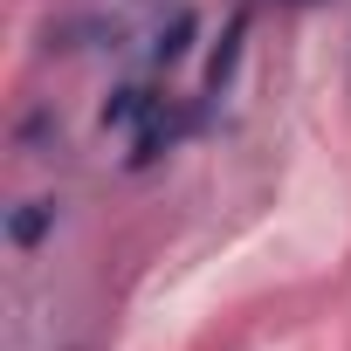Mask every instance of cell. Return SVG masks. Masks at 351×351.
I'll return each mask as SVG.
<instances>
[{
	"label": "cell",
	"instance_id": "2",
	"mask_svg": "<svg viewBox=\"0 0 351 351\" xmlns=\"http://www.w3.org/2000/svg\"><path fill=\"white\" fill-rule=\"evenodd\" d=\"M186 35H193V14H180L172 35H158V62H180V56H186Z\"/></svg>",
	"mask_w": 351,
	"mask_h": 351
},
{
	"label": "cell",
	"instance_id": "1",
	"mask_svg": "<svg viewBox=\"0 0 351 351\" xmlns=\"http://www.w3.org/2000/svg\"><path fill=\"white\" fill-rule=\"evenodd\" d=\"M49 221H56V207H49V200H35L28 214H14V241H21V248H35V241L49 234Z\"/></svg>",
	"mask_w": 351,
	"mask_h": 351
}]
</instances>
